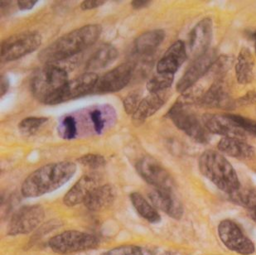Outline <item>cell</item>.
I'll return each instance as SVG.
<instances>
[{
  "instance_id": "9",
  "label": "cell",
  "mask_w": 256,
  "mask_h": 255,
  "mask_svg": "<svg viewBox=\"0 0 256 255\" xmlns=\"http://www.w3.org/2000/svg\"><path fill=\"white\" fill-rule=\"evenodd\" d=\"M44 218L45 210L42 206L22 207L15 212L10 220L8 234L15 236L31 233L41 224Z\"/></svg>"
},
{
  "instance_id": "11",
  "label": "cell",
  "mask_w": 256,
  "mask_h": 255,
  "mask_svg": "<svg viewBox=\"0 0 256 255\" xmlns=\"http://www.w3.org/2000/svg\"><path fill=\"white\" fill-rule=\"evenodd\" d=\"M136 171L146 182L154 188L172 189L174 180L170 172L152 156H145L136 165Z\"/></svg>"
},
{
  "instance_id": "41",
  "label": "cell",
  "mask_w": 256,
  "mask_h": 255,
  "mask_svg": "<svg viewBox=\"0 0 256 255\" xmlns=\"http://www.w3.org/2000/svg\"><path fill=\"white\" fill-rule=\"evenodd\" d=\"M151 4V1L148 0H134L131 2V5L134 10H140L142 8L147 7Z\"/></svg>"
},
{
  "instance_id": "20",
  "label": "cell",
  "mask_w": 256,
  "mask_h": 255,
  "mask_svg": "<svg viewBox=\"0 0 256 255\" xmlns=\"http://www.w3.org/2000/svg\"><path fill=\"white\" fill-rule=\"evenodd\" d=\"M170 94L166 92L150 93L142 100L136 113L132 116L134 124L140 126L147 118L157 113L168 99Z\"/></svg>"
},
{
  "instance_id": "25",
  "label": "cell",
  "mask_w": 256,
  "mask_h": 255,
  "mask_svg": "<svg viewBox=\"0 0 256 255\" xmlns=\"http://www.w3.org/2000/svg\"><path fill=\"white\" fill-rule=\"evenodd\" d=\"M117 56L118 51L114 46L108 44H103L87 60L86 69L90 70V72H94V70L103 69L114 62Z\"/></svg>"
},
{
  "instance_id": "23",
  "label": "cell",
  "mask_w": 256,
  "mask_h": 255,
  "mask_svg": "<svg viewBox=\"0 0 256 255\" xmlns=\"http://www.w3.org/2000/svg\"><path fill=\"white\" fill-rule=\"evenodd\" d=\"M218 148L223 154L240 160L252 158L254 154V148L239 138H222Z\"/></svg>"
},
{
  "instance_id": "43",
  "label": "cell",
  "mask_w": 256,
  "mask_h": 255,
  "mask_svg": "<svg viewBox=\"0 0 256 255\" xmlns=\"http://www.w3.org/2000/svg\"><path fill=\"white\" fill-rule=\"evenodd\" d=\"M252 38L254 40V52H256V31H254L252 35Z\"/></svg>"
},
{
  "instance_id": "14",
  "label": "cell",
  "mask_w": 256,
  "mask_h": 255,
  "mask_svg": "<svg viewBox=\"0 0 256 255\" xmlns=\"http://www.w3.org/2000/svg\"><path fill=\"white\" fill-rule=\"evenodd\" d=\"M213 22L210 18L199 21L189 34V50L194 58H198L209 51L212 41Z\"/></svg>"
},
{
  "instance_id": "24",
  "label": "cell",
  "mask_w": 256,
  "mask_h": 255,
  "mask_svg": "<svg viewBox=\"0 0 256 255\" xmlns=\"http://www.w3.org/2000/svg\"><path fill=\"white\" fill-rule=\"evenodd\" d=\"M254 58L247 48H243L237 56L236 77L240 84H250L254 80Z\"/></svg>"
},
{
  "instance_id": "16",
  "label": "cell",
  "mask_w": 256,
  "mask_h": 255,
  "mask_svg": "<svg viewBox=\"0 0 256 255\" xmlns=\"http://www.w3.org/2000/svg\"><path fill=\"white\" fill-rule=\"evenodd\" d=\"M199 104L212 108L232 110L236 107L224 79L214 80L206 92H204Z\"/></svg>"
},
{
  "instance_id": "29",
  "label": "cell",
  "mask_w": 256,
  "mask_h": 255,
  "mask_svg": "<svg viewBox=\"0 0 256 255\" xmlns=\"http://www.w3.org/2000/svg\"><path fill=\"white\" fill-rule=\"evenodd\" d=\"M48 121L46 117H28L22 120L18 124V128L22 134L32 135Z\"/></svg>"
},
{
  "instance_id": "2",
  "label": "cell",
  "mask_w": 256,
  "mask_h": 255,
  "mask_svg": "<svg viewBox=\"0 0 256 255\" xmlns=\"http://www.w3.org/2000/svg\"><path fill=\"white\" fill-rule=\"evenodd\" d=\"M76 165L72 162L46 164L32 172L22 182L21 192L25 198H38L52 192L72 179Z\"/></svg>"
},
{
  "instance_id": "21",
  "label": "cell",
  "mask_w": 256,
  "mask_h": 255,
  "mask_svg": "<svg viewBox=\"0 0 256 255\" xmlns=\"http://www.w3.org/2000/svg\"><path fill=\"white\" fill-rule=\"evenodd\" d=\"M164 30H151L141 34L134 41V51L142 58H150L154 56L162 42L164 41Z\"/></svg>"
},
{
  "instance_id": "5",
  "label": "cell",
  "mask_w": 256,
  "mask_h": 255,
  "mask_svg": "<svg viewBox=\"0 0 256 255\" xmlns=\"http://www.w3.org/2000/svg\"><path fill=\"white\" fill-rule=\"evenodd\" d=\"M189 107L190 106H184L176 102L170 108L166 116L172 121L174 126L185 132L194 141L202 144H208L210 141L208 130Z\"/></svg>"
},
{
  "instance_id": "36",
  "label": "cell",
  "mask_w": 256,
  "mask_h": 255,
  "mask_svg": "<svg viewBox=\"0 0 256 255\" xmlns=\"http://www.w3.org/2000/svg\"><path fill=\"white\" fill-rule=\"evenodd\" d=\"M89 116L94 132L97 134H102L106 124V120L104 118V112L100 108H94L90 111Z\"/></svg>"
},
{
  "instance_id": "15",
  "label": "cell",
  "mask_w": 256,
  "mask_h": 255,
  "mask_svg": "<svg viewBox=\"0 0 256 255\" xmlns=\"http://www.w3.org/2000/svg\"><path fill=\"white\" fill-rule=\"evenodd\" d=\"M202 124L208 132L213 134L220 135L225 137L239 138H244L246 134L236 124L234 121L230 118L228 114L206 113L202 118Z\"/></svg>"
},
{
  "instance_id": "30",
  "label": "cell",
  "mask_w": 256,
  "mask_h": 255,
  "mask_svg": "<svg viewBox=\"0 0 256 255\" xmlns=\"http://www.w3.org/2000/svg\"><path fill=\"white\" fill-rule=\"evenodd\" d=\"M76 118L72 116H66L60 121L59 126V135L66 140L75 138L78 135V126Z\"/></svg>"
},
{
  "instance_id": "40",
  "label": "cell",
  "mask_w": 256,
  "mask_h": 255,
  "mask_svg": "<svg viewBox=\"0 0 256 255\" xmlns=\"http://www.w3.org/2000/svg\"><path fill=\"white\" fill-rule=\"evenodd\" d=\"M10 89V80L6 76H1L0 78V96L2 97Z\"/></svg>"
},
{
  "instance_id": "39",
  "label": "cell",
  "mask_w": 256,
  "mask_h": 255,
  "mask_svg": "<svg viewBox=\"0 0 256 255\" xmlns=\"http://www.w3.org/2000/svg\"><path fill=\"white\" fill-rule=\"evenodd\" d=\"M38 0H20L18 1V7L21 11L31 10L36 5Z\"/></svg>"
},
{
  "instance_id": "28",
  "label": "cell",
  "mask_w": 256,
  "mask_h": 255,
  "mask_svg": "<svg viewBox=\"0 0 256 255\" xmlns=\"http://www.w3.org/2000/svg\"><path fill=\"white\" fill-rule=\"evenodd\" d=\"M174 75L158 73L148 82L147 90L150 93L166 92L174 83Z\"/></svg>"
},
{
  "instance_id": "42",
  "label": "cell",
  "mask_w": 256,
  "mask_h": 255,
  "mask_svg": "<svg viewBox=\"0 0 256 255\" xmlns=\"http://www.w3.org/2000/svg\"><path fill=\"white\" fill-rule=\"evenodd\" d=\"M250 216L256 223V207L254 209L250 210Z\"/></svg>"
},
{
  "instance_id": "6",
  "label": "cell",
  "mask_w": 256,
  "mask_h": 255,
  "mask_svg": "<svg viewBox=\"0 0 256 255\" xmlns=\"http://www.w3.org/2000/svg\"><path fill=\"white\" fill-rule=\"evenodd\" d=\"M42 38L38 32H25L4 39L1 44V60L10 62L36 51L41 46Z\"/></svg>"
},
{
  "instance_id": "4",
  "label": "cell",
  "mask_w": 256,
  "mask_h": 255,
  "mask_svg": "<svg viewBox=\"0 0 256 255\" xmlns=\"http://www.w3.org/2000/svg\"><path fill=\"white\" fill-rule=\"evenodd\" d=\"M68 82L66 69L56 64H48L36 70L32 77V94L39 102L48 104Z\"/></svg>"
},
{
  "instance_id": "33",
  "label": "cell",
  "mask_w": 256,
  "mask_h": 255,
  "mask_svg": "<svg viewBox=\"0 0 256 255\" xmlns=\"http://www.w3.org/2000/svg\"><path fill=\"white\" fill-rule=\"evenodd\" d=\"M142 100V92L140 90H136L130 92L124 100L123 106L124 111L128 114L133 116L140 104Z\"/></svg>"
},
{
  "instance_id": "37",
  "label": "cell",
  "mask_w": 256,
  "mask_h": 255,
  "mask_svg": "<svg viewBox=\"0 0 256 255\" xmlns=\"http://www.w3.org/2000/svg\"><path fill=\"white\" fill-rule=\"evenodd\" d=\"M254 103H256V92L252 90L237 99L236 100V106H247Z\"/></svg>"
},
{
  "instance_id": "26",
  "label": "cell",
  "mask_w": 256,
  "mask_h": 255,
  "mask_svg": "<svg viewBox=\"0 0 256 255\" xmlns=\"http://www.w3.org/2000/svg\"><path fill=\"white\" fill-rule=\"evenodd\" d=\"M130 200L138 214L151 224H158L161 222V216L152 204L148 202L140 193L130 194Z\"/></svg>"
},
{
  "instance_id": "12",
  "label": "cell",
  "mask_w": 256,
  "mask_h": 255,
  "mask_svg": "<svg viewBox=\"0 0 256 255\" xmlns=\"http://www.w3.org/2000/svg\"><path fill=\"white\" fill-rule=\"evenodd\" d=\"M134 70V64L123 63L110 70L98 80L93 93L107 94L120 92L130 83Z\"/></svg>"
},
{
  "instance_id": "22",
  "label": "cell",
  "mask_w": 256,
  "mask_h": 255,
  "mask_svg": "<svg viewBox=\"0 0 256 255\" xmlns=\"http://www.w3.org/2000/svg\"><path fill=\"white\" fill-rule=\"evenodd\" d=\"M116 190L112 185H102L96 188L86 198L84 204L92 212H100L109 208L116 199Z\"/></svg>"
},
{
  "instance_id": "18",
  "label": "cell",
  "mask_w": 256,
  "mask_h": 255,
  "mask_svg": "<svg viewBox=\"0 0 256 255\" xmlns=\"http://www.w3.org/2000/svg\"><path fill=\"white\" fill-rule=\"evenodd\" d=\"M100 178L97 174H87L82 176L66 194L63 202L68 206H75L85 202L90 194L100 186Z\"/></svg>"
},
{
  "instance_id": "17",
  "label": "cell",
  "mask_w": 256,
  "mask_h": 255,
  "mask_svg": "<svg viewBox=\"0 0 256 255\" xmlns=\"http://www.w3.org/2000/svg\"><path fill=\"white\" fill-rule=\"evenodd\" d=\"M148 198L152 206L164 212L171 218L181 219L184 216V207L175 196L172 189L154 188L148 193Z\"/></svg>"
},
{
  "instance_id": "35",
  "label": "cell",
  "mask_w": 256,
  "mask_h": 255,
  "mask_svg": "<svg viewBox=\"0 0 256 255\" xmlns=\"http://www.w3.org/2000/svg\"><path fill=\"white\" fill-rule=\"evenodd\" d=\"M78 161L80 162L82 166H86L87 168L90 170H96L104 166L106 164V159L104 156L99 154H86L84 156H80V158L78 159Z\"/></svg>"
},
{
  "instance_id": "38",
  "label": "cell",
  "mask_w": 256,
  "mask_h": 255,
  "mask_svg": "<svg viewBox=\"0 0 256 255\" xmlns=\"http://www.w3.org/2000/svg\"><path fill=\"white\" fill-rule=\"evenodd\" d=\"M106 4V1L104 0H86V1H83L80 4V8L84 10H92L96 8L100 7L102 5Z\"/></svg>"
},
{
  "instance_id": "10",
  "label": "cell",
  "mask_w": 256,
  "mask_h": 255,
  "mask_svg": "<svg viewBox=\"0 0 256 255\" xmlns=\"http://www.w3.org/2000/svg\"><path fill=\"white\" fill-rule=\"evenodd\" d=\"M98 80L97 74L90 72L76 77L75 79L69 80L48 104H58L92 94Z\"/></svg>"
},
{
  "instance_id": "7",
  "label": "cell",
  "mask_w": 256,
  "mask_h": 255,
  "mask_svg": "<svg viewBox=\"0 0 256 255\" xmlns=\"http://www.w3.org/2000/svg\"><path fill=\"white\" fill-rule=\"evenodd\" d=\"M48 246L55 253L68 254L94 250L99 246V240L90 234L68 230L50 238Z\"/></svg>"
},
{
  "instance_id": "1",
  "label": "cell",
  "mask_w": 256,
  "mask_h": 255,
  "mask_svg": "<svg viewBox=\"0 0 256 255\" xmlns=\"http://www.w3.org/2000/svg\"><path fill=\"white\" fill-rule=\"evenodd\" d=\"M102 32V26L99 24H89L75 29L42 50L38 54L39 60L48 65L72 58L96 44Z\"/></svg>"
},
{
  "instance_id": "3",
  "label": "cell",
  "mask_w": 256,
  "mask_h": 255,
  "mask_svg": "<svg viewBox=\"0 0 256 255\" xmlns=\"http://www.w3.org/2000/svg\"><path fill=\"white\" fill-rule=\"evenodd\" d=\"M199 170L206 178L220 190L230 194L240 188L236 172L225 156L214 150H208L200 155Z\"/></svg>"
},
{
  "instance_id": "34",
  "label": "cell",
  "mask_w": 256,
  "mask_h": 255,
  "mask_svg": "<svg viewBox=\"0 0 256 255\" xmlns=\"http://www.w3.org/2000/svg\"><path fill=\"white\" fill-rule=\"evenodd\" d=\"M230 118L234 121L238 127L240 128L246 134L253 135L256 137V121L253 120L252 118H248L244 116H239V114H228Z\"/></svg>"
},
{
  "instance_id": "19",
  "label": "cell",
  "mask_w": 256,
  "mask_h": 255,
  "mask_svg": "<svg viewBox=\"0 0 256 255\" xmlns=\"http://www.w3.org/2000/svg\"><path fill=\"white\" fill-rule=\"evenodd\" d=\"M188 58L186 45L181 40L168 48L157 64V72L174 75Z\"/></svg>"
},
{
  "instance_id": "31",
  "label": "cell",
  "mask_w": 256,
  "mask_h": 255,
  "mask_svg": "<svg viewBox=\"0 0 256 255\" xmlns=\"http://www.w3.org/2000/svg\"><path fill=\"white\" fill-rule=\"evenodd\" d=\"M232 60V58H230L229 56H222L216 58V60L213 63L212 66L209 70L212 73L214 80L224 79L226 74L230 69Z\"/></svg>"
},
{
  "instance_id": "13",
  "label": "cell",
  "mask_w": 256,
  "mask_h": 255,
  "mask_svg": "<svg viewBox=\"0 0 256 255\" xmlns=\"http://www.w3.org/2000/svg\"><path fill=\"white\" fill-rule=\"evenodd\" d=\"M218 58L216 52L214 50H210L199 58H195L178 82L176 90L184 93L194 86L202 77L209 72L213 63L215 62Z\"/></svg>"
},
{
  "instance_id": "32",
  "label": "cell",
  "mask_w": 256,
  "mask_h": 255,
  "mask_svg": "<svg viewBox=\"0 0 256 255\" xmlns=\"http://www.w3.org/2000/svg\"><path fill=\"white\" fill-rule=\"evenodd\" d=\"M102 255H154L151 251L140 246H123L112 248Z\"/></svg>"
},
{
  "instance_id": "8",
  "label": "cell",
  "mask_w": 256,
  "mask_h": 255,
  "mask_svg": "<svg viewBox=\"0 0 256 255\" xmlns=\"http://www.w3.org/2000/svg\"><path fill=\"white\" fill-rule=\"evenodd\" d=\"M218 234L223 244L230 250L240 255L254 253V244L234 222L225 220L220 222L218 226Z\"/></svg>"
},
{
  "instance_id": "27",
  "label": "cell",
  "mask_w": 256,
  "mask_h": 255,
  "mask_svg": "<svg viewBox=\"0 0 256 255\" xmlns=\"http://www.w3.org/2000/svg\"><path fill=\"white\" fill-rule=\"evenodd\" d=\"M228 195L232 202L247 208L249 210L256 207V190L254 188L240 186Z\"/></svg>"
}]
</instances>
